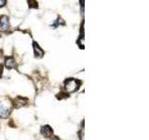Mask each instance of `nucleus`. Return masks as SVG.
<instances>
[{
    "label": "nucleus",
    "instance_id": "nucleus-1",
    "mask_svg": "<svg viewBox=\"0 0 149 140\" xmlns=\"http://www.w3.org/2000/svg\"><path fill=\"white\" fill-rule=\"evenodd\" d=\"M81 85V81L76 78H69L64 82V88L65 91L69 93H72L78 90V88Z\"/></svg>",
    "mask_w": 149,
    "mask_h": 140
},
{
    "label": "nucleus",
    "instance_id": "nucleus-2",
    "mask_svg": "<svg viewBox=\"0 0 149 140\" xmlns=\"http://www.w3.org/2000/svg\"><path fill=\"white\" fill-rule=\"evenodd\" d=\"M10 113V108L7 106L2 101H0V117L1 118H7Z\"/></svg>",
    "mask_w": 149,
    "mask_h": 140
},
{
    "label": "nucleus",
    "instance_id": "nucleus-3",
    "mask_svg": "<svg viewBox=\"0 0 149 140\" xmlns=\"http://www.w3.org/2000/svg\"><path fill=\"white\" fill-rule=\"evenodd\" d=\"M9 26V22H8V17L6 15L0 16V28L2 30H7Z\"/></svg>",
    "mask_w": 149,
    "mask_h": 140
},
{
    "label": "nucleus",
    "instance_id": "nucleus-4",
    "mask_svg": "<svg viewBox=\"0 0 149 140\" xmlns=\"http://www.w3.org/2000/svg\"><path fill=\"white\" fill-rule=\"evenodd\" d=\"M41 134H43L45 137H50L51 135H52V134H53V130L49 125L42 126V128H41Z\"/></svg>",
    "mask_w": 149,
    "mask_h": 140
},
{
    "label": "nucleus",
    "instance_id": "nucleus-5",
    "mask_svg": "<svg viewBox=\"0 0 149 140\" xmlns=\"http://www.w3.org/2000/svg\"><path fill=\"white\" fill-rule=\"evenodd\" d=\"M5 65L8 69H12L15 68L16 66V61L13 57H7L5 59Z\"/></svg>",
    "mask_w": 149,
    "mask_h": 140
},
{
    "label": "nucleus",
    "instance_id": "nucleus-6",
    "mask_svg": "<svg viewBox=\"0 0 149 140\" xmlns=\"http://www.w3.org/2000/svg\"><path fill=\"white\" fill-rule=\"evenodd\" d=\"M33 47H34V51H35V55L36 57H42L44 55V50H42L39 45L36 43V42H34L33 43Z\"/></svg>",
    "mask_w": 149,
    "mask_h": 140
},
{
    "label": "nucleus",
    "instance_id": "nucleus-7",
    "mask_svg": "<svg viewBox=\"0 0 149 140\" xmlns=\"http://www.w3.org/2000/svg\"><path fill=\"white\" fill-rule=\"evenodd\" d=\"M26 100L25 99H23V98H22V97H17L16 99H15V101H14V105H15V106L16 107H22V106H24L25 104H26Z\"/></svg>",
    "mask_w": 149,
    "mask_h": 140
},
{
    "label": "nucleus",
    "instance_id": "nucleus-8",
    "mask_svg": "<svg viewBox=\"0 0 149 140\" xmlns=\"http://www.w3.org/2000/svg\"><path fill=\"white\" fill-rule=\"evenodd\" d=\"M6 3H7L6 0H0V8L4 7L5 5H6Z\"/></svg>",
    "mask_w": 149,
    "mask_h": 140
},
{
    "label": "nucleus",
    "instance_id": "nucleus-9",
    "mask_svg": "<svg viewBox=\"0 0 149 140\" xmlns=\"http://www.w3.org/2000/svg\"><path fill=\"white\" fill-rule=\"evenodd\" d=\"M1 74H2V65H0V77H1Z\"/></svg>",
    "mask_w": 149,
    "mask_h": 140
},
{
    "label": "nucleus",
    "instance_id": "nucleus-10",
    "mask_svg": "<svg viewBox=\"0 0 149 140\" xmlns=\"http://www.w3.org/2000/svg\"><path fill=\"white\" fill-rule=\"evenodd\" d=\"M50 140H59L57 137H50Z\"/></svg>",
    "mask_w": 149,
    "mask_h": 140
}]
</instances>
